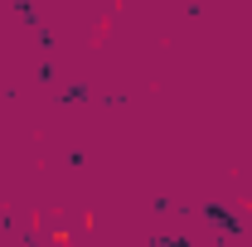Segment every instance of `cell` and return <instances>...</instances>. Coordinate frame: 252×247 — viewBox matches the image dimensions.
Here are the masks:
<instances>
[{"mask_svg":"<svg viewBox=\"0 0 252 247\" xmlns=\"http://www.w3.org/2000/svg\"><path fill=\"white\" fill-rule=\"evenodd\" d=\"M204 214L214 218V223H219V228H223V233H228V238H238V233H243V218H233V214H228V209H223V204H209Z\"/></svg>","mask_w":252,"mask_h":247,"instance_id":"6da1fadb","label":"cell"}]
</instances>
